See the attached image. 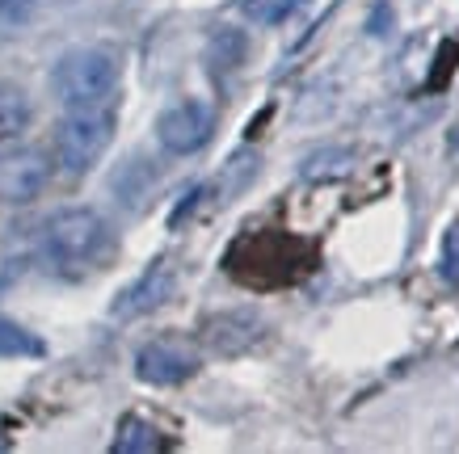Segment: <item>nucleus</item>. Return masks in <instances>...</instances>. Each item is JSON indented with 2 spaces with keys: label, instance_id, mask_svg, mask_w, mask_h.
Masks as SVG:
<instances>
[{
  "label": "nucleus",
  "instance_id": "f257e3e1",
  "mask_svg": "<svg viewBox=\"0 0 459 454\" xmlns=\"http://www.w3.org/2000/svg\"><path fill=\"white\" fill-rule=\"evenodd\" d=\"M118 84H123V59L110 47H72L51 68V89L64 110L110 106Z\"/></svg>",
  "mask_w": 459,
  "mask_h": 454
},
{
  "label": "nucleus",
  "instance_id": "f03ea898",
  "mask_svg": "<svg viewBox=\"0 0 459 454\" xmlns=\"http://www.w3.org/2000/svg\"><path fill=\"white\" fill-rule=\"evenodd\" d=\"M106 240H110L106 219L89 207H64L42 223V253L64 270H81V265L98 261Z\"/></svg>",
  "mask_w": 459,
  "mask_h": 454
},
{
  "label": "nucleus",
  "instance_id": "7ed1b4c3",
  "mask_svg": "<svg viewBox=\"0 0 459 454\" xmlns=\"http://www.w3.org/2000/svg\"><path fill=\"white\" fill-rule=\"evenodd\" d=\"M114 110L93 106V110H68L56 126V160L68 177H84L98 165L106 148L114 143Z\"/></svg>",
  "mask_w": 459,
  "mask_h": 454
},
{
  "label": "nucleus",
  "instance_id": "20e7f679",
  "mask_svg": "<svg viewBox=\"0 0 459 454\" xmlns=\"http://www.w3.org/2000/svg\"><path fill=\"white\" fill-rule=\"evenodd\" d=\"M215 135V110L198 97H186L178 106H169L160 118H156V143L169 151V156H195L203 151Z\"/></svg>",
  "mask_w": 459,
  "mask_h": 454
},
{
  "label": "nucleus",
  "instance_id": "39448f33",
  "mask_svg": "<svg viewBox=\"0 0 459 454\" xmlns=\"http://www.w3.org/2000/svg\"><path fill=\"white\" fill-rule=\"evenodd\" d=\"M51 181V156L42 148H9L0 151V202L26 207Z\"/></svg>",
  "mask_w": 459,
  "mask_h": 454
},
{
  "label": "nucleus",
  "instance_id": "423d86ee",
  "mask_svg": "<svg viewBox=\"0 0 459 454\" xmlns=\"http://www.w3.org/2000/svg\"><path fill=\"white\" fill-rule=\"evenodd\" d=\"M203 358H198L195 345L186 341H173V337H160V341H148L135 354V374H140L143 383L152 387H178L186 383L190 374H198Z\"/></svg>",
  "mask_w": 459,
  "mask_h": 454
},
{
  "label": "nucleus",
  "instance_id": "0eeeda50",
  "mask_svg": "<svg viewBox=\"0 0 459 454\" xmlns=\"http://www.w3.org/2000/svg\"><path fill=\"white\" fill-rule=\"evenodd\" d=\"M173 287H178V270L160 257L114 299V320H140L148 312H156V307H165L173 299Z\"/></svg>",
  "mask_w": 459,
  "mask_h": 454
},
{
  "label": "nucleus",
  "instance_id": "6e6552de",
  "mask_svg": "<svg viewBox=\"0 0 459 454\" xmlns=\"http://www.w3.org/2000/svg\"><path fill=\"white\" fill-rule=\"evenodd\" d=\"M262 337V320L253 312H228V316H215L207 324V341L220 349V354H237L249 341Z\"/></svg>",
  "mask_w": 459,
  "mask_h": 454
},
{
  "label": "nucleus",
  "instance_id": "1a4fd4ad",
  "mask_svg": "<svg viewBox=\"0 0 459 454\" xmlns=\"http://www.w3.org/2000/svg\"><path fill=\"white\" fill-rule=\"evenodd\" d=\"M30 118H34V110H30L26 89L13 81H0V148L17 143V139L26 135Z\"/></svg>",
  "mask_w": 459,
  "mask_h": 454
},
{
  "label": "nucleus",
  "instance_id": "9d476101",
  "mask_svg": "<svg viewBox=\"0 0 459 454\" xmlns=\"http://www.w3.org/2000/svg\"><path fill=\"white\" fill-rule=\"evenodd\" d=\"M114 450L118 454H160L169 450V438H160V429L143 416H123V425L114 433Z\"/></svg>",
  "mask_w": 459,
  "mask_h": 454
},
{
  "label": "nucleus",
  "instance_id": "9b49d317",
  "mask_svg": "<svg viewBox=\"0 0 459 454\" xmlns=\"http://www.w3.org/2000/svg\"><path fill=\"white\" fill-rule=\"evenodd\" d=\"M42 354V341L34 332H26L22 324L0 316V358H39Z\"/></svg>",
  "mask_w": 459,
  "mask_h": 454
},
{
  "label": "nucleus",
  "instance_id": "f8f14e48",
  "mask_svg": "<svg viewBox=\"0 0 459 454\" xmlns=\"http://www.w3.org/2000/svg\"><path fill=\"white\" fill-rule=\"evenodd\" d=\"M350 165H354V156L333 148V151H316V156L304 165V173L307 177H342V173H350Z\"/></svg>",
  "mask_w": 459,
  "mask_h": 454
},
{
  "label": "nucleus",
  "instance_id": "ddd939ff",
  "mask_svg": "<svg viewBox=\"0 0 459 454\" xmlns=\"http://www.w3.org/2000/svg\"><path fill=\"white\" fill-rule=\"evenodd\" d=\"M291 9H295V0H245V13H249L253 21H262V26L282 21Z\"/></svg>",
  "mask_w": 459,
  "mask_h": 454
},
{
  "label": "nucleus",
  "instance_id": "4468645a",
  "mask_svg": "<svg viewBox=\"0 0 459 454\" xmlns=\"http://www.w3.org/2000/svg\"><path fill=\"white\" fill-rule=\"evenodd\" d=\"M34 4H39V0H0V26H13V21H26Z\"/></svg>",
  "mask_w": 459,
  "mask_h": 454
}]
</instances>
